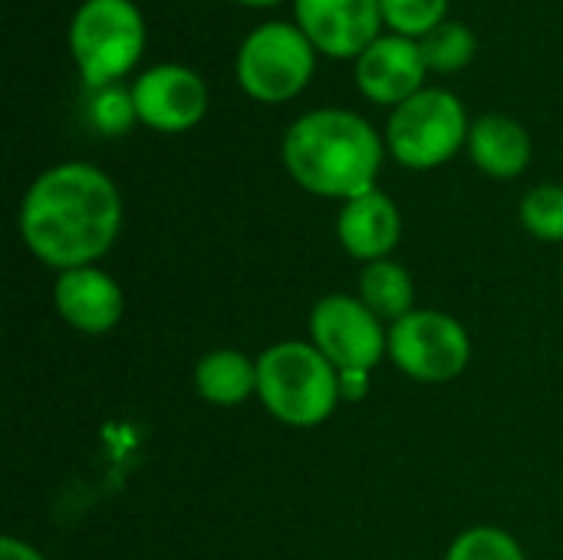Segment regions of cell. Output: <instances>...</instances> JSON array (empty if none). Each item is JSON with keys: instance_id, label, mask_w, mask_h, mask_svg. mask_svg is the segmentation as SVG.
Wrapping results in <instances>:
<instances>
[{"instance_id": "cell-1", "label": "cell", "mask_w": 563, "mask_h": 560, "mask_svg": "<svg viewBox=\"0 0 563 560\" xmlns=\"http://www.w3.org/2000/svg\"><path fill=\"white\" fill-rule=\"evenodd\" d=\"M26 251L56 274L92 267L122 231V195L89 162H59L36 175L16 215Z\"/></svg>"}, {"instance_id": "cell-2", "label": "cell", "mask_w": 563, "mask_h": 560, "mask_svg": "<svg viewBox=\"0 0 563 560\" xmlns=\"http://www.w3.org/2000/svg\"><path fill=\"white\" fill-rule=\"evenodd\" d=\"M386 139L350 109H313L280 142L287 175L317 198L350 201L376 188Z\"/></svg>"}, {"instance_id": "cell-3", "label": "cell", "mask_w": 563, "mask_h": 560, "mask_svg": "<svg viewBox=\"0 0 563 560\" xmlns=\"http://www.w3.org/2000/svg\"><path fill=\"white\" fill-rule=\"evenodd\" d=\"M257 399L277 422L313 429L343 403L340 373L310 340H280L257 356Z\"/></svg>"}, {"instance_id": "cell-4", "label": "cell", "mask_w": 563, "mask_h": 560, "mask_svg": "<svg viewBox=\"0 0 563 560\" xmlns=\"http://www.w3.org/2000/svg\"><path fill=\"white\" fill-rule=\"evenodd\" d=\"M69 53L89 89L115 86L145 50V20L132 0H82L69 20Z\"/></svg>"}, {"instance_id": "cell-5", "label": "cell", "mask_w": 563, "mask_h": 560, "mask_svg": "<svg viewBox=\"0 0 563 560\" xmlns=\"http://www.w3.org/2000/svg\"><path fill=\"white\" fill-rule=\"evenodd\" d=\"M468 112L449 89H419L393 109L386 122V152L412 172L445 165L468 145Z\"/></svg>"}, {"instance_id": "cell-6", "label": "cell", "mask_w": 563, "mask_h": 560, "mask_svg": "<svg viewBox=\"0 0 563 560\" xmlns=\"http://www.w3.org/2000/svg\"><path fill=\"white\" fill-rule=\"evenodd\" d=\"M317 50L297 23L271 20L244 36L238 46V83L257 102H287L313 76Z\"/></svg>"}, {"instance_id": "cell-7", "label": "cell", "mask_w": 563, "mask_h": 560, "mask_svg": "<svg viewBox=\"0 0 563 560\" xmlns=\"http://www.w3.org/2000/svg\"><path fill=\"white\" fill-rule=\"evenodd\" d=\"M389 360L409 380L442 386L468 370L472 340L452 314L416 307L389 327Z\"/></svg>"}, {"instance_id": "cell-8", "label": "cell", "mask_w": 563, "mask_h": 560, "mask_svg": "<svg viewBox=\"0 0 563 560\" xmlns=\"http://www.w3.org/2000/svg\"><path fill=\"white\" fill-rule=\"evenodd\" d=\"M310 343L336 373H373L389 356V330L353 294H327L313 304Z\"/></svg>"}, {"instance_id": "cell-9", "label": "cell", "mask_w": 563, "mask_h": 560, "mask_svg": "<svg viewBox=\"0 0 563 560\" xmlns=\"http://www.w3.org/2000/svg\"><path fill=\"white\" fill-rule=\"evenodd\" d=\"M132 99L139 122L168 135L195 129L208 112L205 79L181 63H162L145 69L132 83Z\"/></svg>"}, {"instance_id": "cell-10", "label": "cell", "mask_w": 563, "mask_h": 560, "mask_svg": "<svg viewBox=\"0 0 563 560\" xmlns=\"http://www.w3.org/2000/svg\"><path fill=\"white\" fill-rule=\"evenodd\" d=\"M294 13L313 50L340 59L360 56L383 26L379 0H294Z\"/></svg>"}, {"instance_id": "cell-11", "label": "cell", "mask_w": 563, "mask_h": 560, "mask_svg": "<svg viewBox=\"0 0 563 560\" xmlns=\"http://www.w3.org/2000/svg\"><path fill=\"white\" fill-rule=\"evenodd\" d=\"M429 66L422 59L419 40L409 36H379L356 56V86L366 99L379 106H402L412 99L426 79Z\"/></svg>"}, {"instance_id": "cell-12", "label": "cell", "mask_w": 563, "mask_h": 560, "mask_svg": "<svg viewBox=\"0 0 563 560\" xmlns=\"http://www.w3.org/2000/svg\"><path fill=\"white\" fill-rule=\"evenodd\" d=\"M53 304L66 327L99 337L119 327L125 314V297L115 277H109L102 267H73L56 274L53 284Z\"/></svg>"}, {"instance_id": "cell-13", "label": "cell", "mask_w": 563, "mask_h": 560, "mask_svg": "<svg viewBox=\"0 0 563 560\" xmlns=\"http://www.w3.org/2000/svg\"><path fill=\"white\" fill-rule=\"evenodd\" d=\"M399 238H402V215L386 191L373 188L366 195L343 201L336 218V241L353 261L360 264L386 261L396 251Z\"/></svg>"}, {"instance_id": "cell-14", "label": "cell", "mask_w": 563, "mask_h": 560, "mask_svg": "<svg viewBox=\"0 0 563 560\" xmlns=\"http://www.w3.org/2000/svg\"><path fill=\"white\" fill-rule=\"evenodd\" d=\"M468 155L492 178H518L531 162L528 129L501 112H488L468 129Z\"/></svg>"}, {"instance_id": "cell-15", "label": "cell", "mask_w": 563, "mask_h": 560, "mask_svg": "<svg viewBox=\"0 0 563 560\" xmlns=\"http://www.w3.org/2000/svg\"><path fill=\"white\" fill-rule=\"evenodd\" d=\"M195 389L208 406L234 409L257 396V360L241 350H211L195 366Z\"/></svg>"}, {"instance_id": "cell-16", "label": "cell", "mask_w": 563, "mask_h": 560, "mask_svg": "<svg viewBox=\"0 0 563 560\" xmlns=\"http://www.w3.org/2000/svg\"><path fill=\"white\" fill-rule=\"evenodd\" d=\"M356 297L383 320V323H396L402 320L406 314L416 310V281L412 274L386 257V261H373V264H363L360 271V281H356Z\"/></svg>"}, {"instance_id": "cell-17", "label": "cell", "mask_w": 563, "mask_h": 560, "mask_svg": "<svg viewBox=\"0 0 563 560\" xmlns=\"http://www.w3.org/2000/svg\"><path fill=\"white\" fill-rule=\"evenodd\" d=\"M419 50H422V59L432 73H459L472 63L478 40L465 23L442 20L426 36H419Z\"/></svg>"}, {"instance_id": "cell-18", "label": "cell", "mask_w": 563, "mask_h": 560, "mask_svg": "<svg viewBox=\"0 0 563 560\" xmlns=\"http://www.w3.org/2000/svg\"><path fill=\"white\" fill-rule=\"evenodd\" d=\"M442 560H528V554L511 531L495 525H475L449 545Z\"/></svg>"}, {"instance_id": "cell-19", "label": "cell", "mask_w": 563, "mask_h": 560, "mask_svg": "<svg viewBox=\"0 0 563 560\" xmlns=\"http://www.w3.org/2000/svg\"><path fill=\"white\" fill-rule=\"evenodd\" d=\"M521 224L538 241H563V185H538L521 198Z\"/></svg>"}, {"instance_id": "cell-20", "label": "cell", "mask_w": 563, "mask_h": 560, "mask_svg": "<svg viewBox=\"0 0 563 560\" xmlns=\"http://www.w3.org/2000/svg\"><path fill=\"white\" fill-rule=\"evenodd\" d=\"M89 122L99 135H125L135 122H139V112H135V99H132V89L125 86H102V89H92V99H89Z\"/></svg>"}, {"instance_id": "cell-21", "label": "cell", "mask_w": 563, "mask_h": 560, "mask_svg": "<svg viewBox=\"0 0 563 560\" xmlns=\"http://www.w3.org/2000/svg\"><path fill=\"white\" fill-rule=\"evenodd\" d=\"M383 23L393 26L399 36H426L432 26L449 20V0H379Z\"/></svg>"}, {"instance_id": "cell-22", "label": "cell", "mask_w": 563, "mask_h": 560, "mask_svg": "<svg viewBox=\"0 0 563 560\" xmlns=\"http://www.w3.org/2000/svg\"><path fill=\"white\" fill-rule=\"evenodd\" d=\"M366 393H369V373H340L343 403H360Z\"/></svg>"}, {"instance_id": "cell-23", "label": "cell", "mask_w": 563, "mask_h": 560, "mask_svg": "<svg viewBox=\"0 0 563 560\" xmlns=\"http://www.w3.org/2000/svg\"><path fill=\"white\" fill-rule=\"evenodd\" d=\"M0 560H46L33 545H26L23 538H13V535H7L3 541H0Z\"/></svg>"}, {"instance_id": "cell-24", "label": "cell", "mask_w": 563, "mask_h": 560, "mask_svg": "<svg viewBox=\"0 0 563 560\" xmlns=\"http://www.w3.org/2000/svg\"><path fill=\"white\" fill-rule=\"evenodd\" d=\"M238 3H247V7H271V3H280V0H238Z\"/></svg>"}]
</instances>
